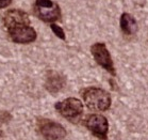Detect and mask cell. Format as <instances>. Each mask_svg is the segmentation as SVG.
<instances>
[{
  "mask_svg": "<svg viewBox=\"0 0 148 140\" xmlns=\"http://www.w3.org/2000/svg\"><path fill=\"white\" fill-rule=\"evenodd\" d=\"M82 96L85 105L93 111H106L111 106L110 93L100 88H88L84 90Z\"/></svg>",
  "mask_w": 148,
  "mask_h": 140,
  "instance_id": "obj_1",
  "label": "cell"
},
{
  "mask_svg": "<svg viewBox=\"0 0 148 140\" xmlns=\"http://www.w3.org/2000/svg\"><path fill=\"white\" fill-rule=\"evenodd\" d=\"M34 13L40 21L50 24L60 19L61 17L60 7L52 0H35Z\"/></svg>",
  "mask_w": 148,
  "mask_h": 140,
  "instance_id": "obj_2",
  "label": "cell"
},
{
  "mask_svg": "<svg viewBox=\"0 0 148 140\" xmlns=\"http://www.w3.org/2000/svg\"><path fill=\"white\" fill-rule=\"evenodd\" d=\"M54 107L61 116L69 121L79 119L83 112V104L80 99L75 97H68L62 102L57 103Z\"/></svg>",
  "mask_w": 148,
  "mask_h": 140,
  "instance_id": "obj_3",
  "label": "cell"
},
{
  "mask_svg": "<svg viewBox=\"0 0 148 140\" xmlns=\"http://www.w3.org/2000/svg\"><path fill=\"white\" fill-rule=\"evenodd\" d=\"M91 51L95 61L97 62L101 68L107 70L112 75H115V70L111 55H110V52H109L108 48H107L104 43H95L94 45H92Z\"/></svg>",
  "mask_w": 148,
  "mask_h": 140,
  "instance_id": "obj_4",
  "label": "cell"
},
{
  "mask_svg": "<svg viewBox=\"0 0 148 140\" xmlns=\"http://www.w3.org/2000/svg\"><path fill=\"white\" fill-rule=\"evenodd\" d=\"M38 128L46 140H62L66 136V130L60 123L50 121L48 119L40 120Z\"/></svg>",
  "mask_w": 148,
  "mask_h": 140,
  "instance_id": "obj_5",
  "label": "cell"
},
{
  "mask_svg": "<svg viewBox=\"0 0 148 140\" xmlns=\"http://www.w3.org/2000/svg\"><path fill=\"white\" fill-rule=\"evenodd\" d=\"M11 40L18 44H29L36 40V31L29 25H21L8 29Z\"/></svg>",
  "mask_w": 148,
  "mask_h": 140,
  "instance_id": "obj_6",
  "label": "cell"
},
{
  "mask_svg": "<svg viewBox=\"0 0 148 140\" xmlns=\"http://www.w3.org/2000/svg\"><path fill=\"white\" fill-rule=\"evenodd\" d=\"M86 127L94 134L95 136L99 137V138H107V134L109 130V123L108 120L106 119L101 114H91L86 119Z\"/></svg>",
  "mask_w": 148,
  "mask_h": 140,
  "instance_id": "obj_7",
  "label": "cell"
},
{
  "mask_svg": "<svg viewBox=\"0 0 148 140\" xmlns=\"http://www.w3.org/2000/svg\"><path fill=\"white\" fill-rule=\"evenodd\" d=\"M3 23L7 29H11L21 25H30V19H29V15L25 11L13 9V10H9L4 14Z\"/></svg>",
  "mask_w": 148,
  "mask_h": 140,
  "instance_id": "obj_8",
  "label": "cell"
},
{
  "mask_svg": "<svg viewBox=\"0 0 148 140\" xmlns=\"http://www.w3.org/2000/svg\"><path fill=\"white\" fill-rule=\"evenodd\" d=\"M65 85V78L62 75H60L58 72L49 71L46 75V82L45 88L48 92L51 94H57L59 91L63 89Z\"/></svg>",
  "mask_w": 148,
  "mask_h": 140,
  "instance_id": "obj_9",
  "label": "cell"
},
{
  "mask_svg": "<svg viewBox=\"0 0 148 140\" xmlns=\"http://www.w3.org/2000/svg\"><path fill=\"white\" fill-rule=\"evenodd\" d=\"M121 29L127 35H134L138 30V23L135 18L129 13H123L121 16Z\"/></svg>",
  "mask_w": 148,
  "mask_h": 140,
  "instance_id": "obj_10",
  "label": "cell"
},
{
  "mask_svg": "<svg viewBox=\"0 0 148 140\" xmlns=\"http://www.w3.org/2000/svg\"><path fill=\"white\" fill-rule=\"evenodd\" d=\"M50 28L58 38L61 39V40H65V32L60 26H58V25H56L54 23H52V24H50Z\"/></svg>",
  "mask_w": 148,
  "mask_h": 140,
  "instance_id": "obj_11",
  "label": "cell"
},
{
  "mask_svg": "<svg viewBox=\"0 0 148 140\" xmlns=\"http://www.w3.org/2000/svg\"><path fill=\"white\" fill-rule=\"evenodd\" d=\"M10 3H11V0H0V9L9 7Z\"/></svg>",
  "mask_w": 148,
  "mask_h": 140,
  "instance_id": "obj_12",
  "label": "cell"
}]
</instances>
